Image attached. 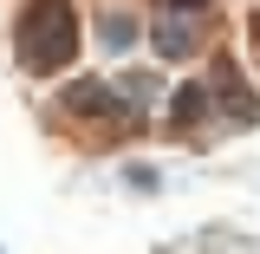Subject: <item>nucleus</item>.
Returning <instances> with one entry per match:
<instances>
[{"mask_svg": "<svg viewBox=\"0 0 260 254\" xmlns=\"http://www.w3.org/2000/svg\"><path fill=\"white\" fill-rule=\"evenodd\" d=\"M169 13H202V7H215V0H162Z\"/></svg>", "mask_w": 260, "mask_h": 254, "instance_id": "7", "label": "nucleus"}, {"mask_svg": "<svg viewBox=\"0 0 260 254\" xmlns=\"http://www.w3.org/2000/svg\"><path fill=\"white\" fill-rule=\"evenodd\" d=\"M215 111H221V98H215V78H189V85H176V98H169V137H189L195 144V130L202 124H215Z\"/></svg>", "mask_w": 260, "mask_h": 254, "instance_id": "3", "label": "nucleus"}, {"mask_svg": "<svg viewBox=\"0 0 260 254\" xmlns=\"http://www.w3.org/2000/svg\"><path fill=\"white\" fill-rule=\"evenodd\" d=\"M137 39H143V20H137L130 7H104V13H98V46H104L111 59H117V52H130Z\"/></svg>", "mask_w": 260, "mask_h": 254, "instance_id": "5", "label": "nucleus"}, {"mask_svg": "<svg viewBox=\"0 0 260 254\" xmlns=\"http://www.w3.org/2000/svg\"><path fill=\"white\" fill-rule=\"evenodd\" d=\"M247 33H254V52H260V13H254V26H247Z\"/></svg>", "mask_w": 260, "mask_h": 254, "instance_id": "8", "label": "nucleus"}, {"mask_svg": "<svg viewBox=\"0 0 260 254\" xmlns=\"http://www.w3.org/2000/svg\"><path fill=\"white\" fill-rule=\"evenodd\" d=\"M150 46H156V59H195L202 52V33L189 26V13H169L150 26Z\"/></svg>", "mask_w": 260, "mask_h": 254, "instance_id": "4", "label": "nucleus"}, {"mask_svg": "<svg viewBox=\"0 0 260 254\" xmlns=\"http://www.w3.org/2000/svg\"><path fill=\"white\" fill-rule=\"evenodd\" d=\"M130 183H137V189H162V170H150V163H130Z\"/></svg>", "mask_w": 260, "mask_h": 254, "instance_id": "6", "label": "nucleus"}, {"mask_svg": "<svg viewBox=\"0 0 260 254\" xmlns=\"http://www.w3.org/2000/svg\"><path fill=\"white\" fill-rule=\"evenodd\" d=\"M13 59L32 78H52L78 59V13L72 0H26L13 13Z\"/></svg>", "mask_w": 260, "mask_h": 254, "instance_id": "1", "label": "nucleus"}, {"mask_svg": "<svg viewBox=\"0 0 260 254\" xmlns=\"http://www.w3.org/2000/svg\"><path fill=\"white\" fill-rule=\"evenodd\" d=\"M59 118H65V124H78L85 137H104V144H111V137L143 130V104H137L117 78H111V85H104V78H78V85H65V92H59Z\"/></svg>", "mask_w": 260, "mask_h": 254, "instance_id": "2", "label": "nucleus"}]
</instances>
